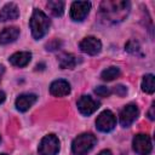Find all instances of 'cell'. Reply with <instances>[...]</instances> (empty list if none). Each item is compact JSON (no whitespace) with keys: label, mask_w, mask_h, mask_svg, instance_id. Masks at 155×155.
Returning a JSON list of instances; mask_svg holds the SVG:
<instances>
[{"label":"cell","mask_w":155,"mask_h":155,"mask_svg":"<svg viewBox=\"0 0 155 155\" xmlns=\"http://www.w3.org/2000/svg\"><path fill=\"white\" fill-rule=\"evenodd\" d=\"M130 11L127 1H104L101 4V16L103 21L116 23L122 21Z\"/></svg>","instance_id":"cell-1"},{"label":"cell","mask_w":155,"mask_h":155,"mask_svg":"<svg viewBox=\"0 0 155 155\" xmlns=\"http://www.w3.org/2000/svg\"><path fill=\"white\" fill-rule=\"evenodd\" d=\"M30 29H31V35L34 39L39 40L46 35L48 31V28L51 25V21L48 17L40 10H34L33 15L30 17Z\"/></svg>","instance_id":"cell-2"},{"label":"cell","mask_w":155,"mask_h":155,"mask_svg":"<svg viewBox=\"0 0 155 155\" xmlns=\"http://www.w3.org/2000/svg\"><path fill=\"white\" fill-rule=\"evenodd\" d=\"M97 143V138L92 133H82L78 136L71 143V151L74 155H86Z\"/></svg>","instance_id":"cell-3"},{"label":"cell","mask_w":155,"mask_h":155,"mask_svg":"<svg viewBox=\"0 0 155 155\" xmlns=\"http://www.w3.org/2000/svg\"><path fill=\"white\" fill-rule=\"evenodd\" d=\"M39 154L40 155H57L59 151V140L54 134L45 136L39 144Z\"/></svg>","instance_id":"cell-4"},{"label":"cell","mask_w":155,"mask_h":155,"mask_svg":"<svg viewBox=\"0 0 155 155\" xmlns=\"http://www.w3.org/2000/svg\"><path fill=\"white\" fill-rule=\"evenodd\" d=\"M116 126V117L110 110L102 111L97 120H96V127L101 132H110Z\"/></svg>","instance_id":"cell-5"},{"label":"cell","mask_w":155,"mask_h":155,"mask_svg":"<svg viewBox=\"0 0 155 155\" xmlns=\"http://www.w3.org/2000/svg\"><path fill=\"white\" fill-rule=\"evenodd\" d=\"M91 10V2L88 1H74L70 6V17L73 21L81 22L86 18Z\"/></svg>","instance_id":"cell-6"},{"label":"cell","mask_w":155,"mask_h":155,"mask_svg":"<svg viewBox=\"0 0 155 155\" xmlns=\"http://www.w3.org/2000/svg\"><path fill=\"white\" fill-rule=\"evenodd\" d=\"M139 115V110H138V107L136 104H127L125 105L121 111H120V124L121 126L124 127H128L131 126L134 120L138 117Z\"/></svg>","instance_id":"cell-7"},{"label":"cell","mask_w":155,"mask_h":155,"mask_svg":"<svg viewBox=\"0 0 155 155\" xmlns=\"http://www.w3.org/2000/svg\"><path fill=\"white\" fill-rule=\"evenodd\" d=\"M133 150L138 155H148L151 151V139L147 134H137L132 140Z\"/></svg>","instance_id":"cell-8"},{"label":"cell","mask_w":155,"mask_h":155,"mask_svg":"<svg viewBox=\"0 0 155 155\" xmlns=\"http://www.w3.org/2000/svg\"><path fill=\"white\" fill-rule=\"evenodd\" d=\"M79 46H80V50L82 52H85V53H87L90 56H96L102 50V42L97 38H94V36L84 38L80 41Z\"/></svg>","instance_id":"cell-9"},{"label":"cell","mask_w":155,"mask_h":155,"mask_svg":"<svg viewBox=\"0 0 155 155\" xmlns=\"http://www.w3.org/2000/svg\"><path fill=\"white\" fill-rule=\"evenodd\" d=\"M99 108V102L93 99L91 96H81L78 101V109L82 115H91Z\"/></svg>","instance_id":"cell-10"},{"label":"cell","mask_w":155,"mask_h":155,"mask_svg":"<svg viewBox=\"0 0 155 155\" xmlns=\"http://www.w3.org/2000/svg\"><path fill=\"white\" fill-rule=\"evenodd\" d=\"M69 92H70V85L68 81L63 79L54 80L50 86V93L54 97H63L69 94Z\"/></svg>","instance_id":"cell-11"},{"label":"cell","mask_w":155,"mask_h":155,"mask_svg":"<svg viewBox=\"0 0 155 155\" xmlns=\"http://www.w3.org/2000/svg\"><path fill=\"white\" fill-rule=\"evenodd\" d=\"M36 94L33 93H23L19 94L16 99V108L19 111H27L35 102H36Z\"/></svg>","instance_id":"cell-12"},{"label":"cell","mask_w":155,"mask_h":155,"mask_svg":"<svg viewBox=\"0 0 155 155\" xmlns=\"http://www.w3.org/2000/svg\"><path fill=\"white\" fill-rule=\"evenodd\" d=\"M18 16H19L18 7L15 4H12V2L5 5L0 10V22H7V21L17 19Z\"/></svg>","instance_id":"cell-13"},{"label":"cell","mask_w":155,"mask_h":155,"mask_svg":"<svg viewBox=\"0 0 155 155\" xmlns=\"http://www.w3.org/2000/svg\"><path fill=\"white\" fill-rule=\"evenodd\" d=\"M19 35V29L16 27H8L0 31V44L7 45L10 42H13Z\"/></svg>","instance_id":"cell-14"},{"label":"cell","mask_w":155,"mask_h":155,"mask_svg":"<svg viewBox=\"0 0 155 155\" xmlns=\"http://www.w3.org/2000/svg\"><path fill=\"white\" fill-rule=\"evenodd\" d=\"M30 59H31V53L30 52H16L8 58L10 63L12 65L19 67V68L25 67L30 62Z\"/></svg>","instance_id":"cell-15"},{"label":"cell","mask_w":155,"mask_h":155,"mask_svg":"<svg viewBox=\"0 0 155 155\" xmlns=\"http://www.w3.org/2000/svg\"><path fill=\"white\" fill-rule=\"evenodd\" d=\"M76 63H78V59L71 53H64L59 57V65L63 69H71L76 65Z\"/></svg>","instance_id":"cell-16"},{"label":"cell","mask_w":155,"mask_h":155,"mask_svg":"<svg viewBox=\"0 0 155 155\" xmlns=\"http://www.w3.org/2000/svg\"><path fill=\"white\" fill-rule=\"evenodd\" d=\"M47 8L50 10V12L56 16L59 17L63 15L64 12V2L63 1H58V0H53V1H48L47 2Z\"/></svg>","instance_id":"cell-17"},{"label":"cell","mask_w":155,"mask_h":155,"mask_svg":"<svg viewBox=\"0 0 155 155\" xmlns=\"http://www.w3.org/2000/svg\"><path fill=\"white\" fill-rule=\"evenodd\" d=\"M142 90L145 93H154L155 91V84H154V75L153 74H147L143 80H142Z\"/></svg>","instance_id":"cell-18"},{"label":"cell","mask_w":155,"mask_h":155,"mask_svg":"<svg viewBox=\"0 0 155 155\" xmlns=\"http://www.w3.org/2000/svg\"><path fill=\"white\" fill-rule=\"evenodd\" d=\"M120 75V69L116 68V67H109L107 69H104L101 74V78L104 80V81H111L114 80L115 78H117Z\"/></svg>","instance_id":"cell-19"},{"label":"cell","mask_w":155,"mask_h":155,"mask_svg":"<svg viewBox=\"0 0 155 155\" xmlns=\"http://www.w3.org/2000/svg\"><path fill=\"white\" fill-rule=\"evenodd\" d=\"M94 93L97 96H99V97H108L111 93V91L107 86H98V87L94 88Z\"/></svg>","instance_id":"cell-20"},{"label":"cell","mask_w":155,"mask_h":155,"mask_svg":"<svg viewBox=\"0 0 155 155\" xmlns=\"http://www.w3.org/2000/svg\"><path fill=\"white\" fill-rule=\"evenodd\" d=\"M114 92H115L119 97H124V96L127 93V88H126V86H124V85H117V86H115Z\"/></svg>","instance_id":"cell-21"},{"label":"cell","mask_w":155,"mask_h":155,"mask_svg":"<svg viewBox=\"0 0 155 155\" xmlns=\"http://www.w3.org/2000/svg\"><path fill=\"white\" fill-rule=\"evenodd\" d=\"M133 45H134L133 47H130V46H127V45H126V50H127L128 52H131V53H137V52L139 51V45H138L136 41H134V44H133Z\"/></svg>","instance_id":"cell-22"},{"label":"cell","mask_w":155,"mask_h":155,"mask_svg":"<svg viewBox=\"0 0 155 155\" xmlns=\"http://www.w3.org/2000/svg\"><path fill=\"white\" fill-rule=\"evenodd\" d=\"M154 108H155V103L151 104V107H150V109H149V111H148V116H149L150 120H154V119H155V115H154Z\"/></svg>","instance_id":"cell-23"},{"label":"cell","mask_w":155,"mask_h":155,"mask_svg":"<svg viewBox=\"0 0 155 155\" xmlns=\"http://www.w3.org/2000/svg\"><path fill=\"white\" fill-rule=\"evenodd\" d=\"M98 155H113V154H111V151H110V150H102Z\"/></svg>","instance_id":"cell-24"},{"label":"cell","mask_w":155,"mask_h":155,"mask_svg":"<svg viewBox=\"0 0 155 155\" xmlns=\"http://www.w3.org/2000/svg\"><path fill=\"white\" fill-rule=\"evenodd\" d=\"M5 98H6V96H5V93L2 92V91H0V104L5 101Z\"/></svg>","instance_id":"cell-25"},{"label":"cell","mask_w":155,"mask_h":155,"mask_svg":"<svg viewBox=\"0 0 155 155\" xmlns=\"http://www.w3.org/2000/svg\"><path fill=\"white\" fill-rule=\"evenodd\" d=\"M4 71H5V68H4V65L0 64V80H1V78H2V75H4Z\"/></svg>","instance_id":"cell-26"},{"label":"cell","mask_w":155,"mask_h":155,"mask_svg":"<svg viewBox=\"0 0 155 155\" xmlns=\"http://www.w3.org/2000/svg\"><path fill=\"white\" fill-rule=\"evenodd\" d=\"M0 155H6V154H0Z\"/></svg>","instance_id":"cell-27"},{"label":"cell","mask_w":155,"mask_h":155,"mask_svg":"<svg viewBox=\"0 0 155 155\" xmlns=\"http://www.w3.org/2000/svg\"><path fill=\"white\" fill-rule=\"evenodd\" d=\"M0 140H1V138H0Z\"/></svg>","instance_id":"cell-28"}]
</instances>
